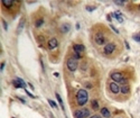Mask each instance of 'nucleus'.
Instances as JSON below:
<instances>
[{
    "mask_svg": "<svg viewBox=\"0 0 140 118\" xmlns=\"http://www.w3.org/2000/svg\"><path fill=\"white\" fill-rule=\"evenodd\" d=\"M2 23H4V29H7V27H8V26H7V23H6V21H2Z\"/></svg>",
    "mask_w": 140,
    "mask_h": 118,
    "instance_id": "nucleus-25",
    "label": "nucleus"
},
{
    "mask_svg": "<svg viewBox=\"0 0 140 118\" xmlns=\"http://www.w3.org/2000/svg\"><path fill=\"white\" fill-rule=\"evenodd\" d=\"M110 89H111V91L113 93H118L120 91V88H119V85L115 83V82H112V83L110 84Z\"/></svg>",
    "mask_w": 140,
    "mask_h": 118,
    "instance_id": "nucleus-9",
    "label": "nucleus"
},
{
    "mask_svg": "<svg viewBox=\"0 0 140 118\" xmlns=\"http://www.w3.org/2000/svg\"><path fill=\"white\" fill-rule=\"evenodd\" d=\"M24 24H25V19L22 18L20 21V24H19V26H18V33H20L21 30H22V27H24Z\"/></svg>",
    "mask_w": 140,
    "mask_h": 118,
    "instance_id": "nucleus-15",
    "label": "nucleus"
},
{
    "mask_svg": "<svg viewBox=\"0 0 140 118\" xmlns=\"http://www.w3.org/2000/svg\"><path fill=\"white\" fill-rule=\"evenodd\" d=\"M92 109L99 110V102H98V100H92Z\"/></svg>",
    "mask_w": 140,
    "mask_h": 118,
    "instance_id": "nucleus-13",
    "label": "nucleus"
},
{
    "mask_svg": "<svg viewBox=\"0 0 140 118\" xmlns=\"http://www.w3.org/2000/svg\"><path fill=\"white\" fill-rule=\"evenodd\" d=\"M75 118H86L90 116V110L86 109V108H83V109H79L75 111Z\"/></svg>",
    "mask_w": 140,
    "mask_h": 118,
    "instance_id": "nucleus-2",
    "label": "nucleus"
},
{
    "mask_svg": "<svg viewBox=\"0 0 140 118\" xmlns=\"http://www.w3.org/2000/svg\"><path fill=\"white\" fill-rule=\"evenodd\" d=\"M104 41H105V37L103 36V34H96V36H95V42L98 45H102V44H104Z\"/></svg>",
    "mask_w": 140,
    "mask_h": 118,
    "instance_id": "nucleus-5",
    "label": "nucleus"
},
{
    "mask_svg": "<svg viewBox=\"0 0 140 118\" xmlns=\"http://www.w3.org/2000/svg\"><path fill=\"white\" fill-rule=\"evenodd\" d=\"M126 82H127V80H126V79L123 78V79H122V80H121V81H120L119 83H121V84H124V83H126Z\"/></svg>",
    "mask_w": 140,
    "mask_h": 118,
    "instance_id": "nucleus-23",
    "label": "nucleus"
},
{
    "mask_svg": "<svg viewBox=\"0 0 140 118\" xmlns=\"http://www.w3.org/2000/svg\"><path fill=\"white\" fill-rule=\"evenodd\" d=\"M73 48H74V52H75V53H79V54L84 52V46L81 45V44H75V45L73 46Z\"/></svg>",
    "mask_w": 140,
    "mask_h": 118,
    "instance_id": "nucleus-8",
    "label": "nucleus"
},
{
    "mask_svg": "<svg viewBox=\"0 0 140 118\" xmlns=\"http://www.w3.org/2000/svg\"><path fill=\"white\" fill-rule=\"evenodd\" d=\"M2 5L6 6L7 8H9V7L13 6V1H10V0H2Z\"/></svg>",
    "mask_w": 140,
    "mask_h": 118,
    "instance_id": "nucleus-12",
    "label": "nucleus"
},
{
    "mask_svg": "<svg viewBox=\"0 0 140 118\" xmlns=\"http://www.w3.org/2000/svg\"><path fill=\"white\" fill-rule=\"evenodd\" d=\"M43 23H44V20H43V19H39V20H37V21H36V27H39V26L42 25Z\"/></svg>",
    "mask_w": 140,
    "mask_h": 118,
    "instance_id": "nucleus-21",
    "label": "nucleus"
},
{
    "mask_svg": "<svg viewBox=\"0 0 140 118\" xmlns=\"http://www.w3.org/2000/svg\"><path fill=\"white\" fill-rule=\"evenodd\" d=\"M57 45H58V42H57L56 38H52V39H49V42H48V46H49V48H55V47H57Z\"/></svg>",
    "mask_w": 140,
    "mask_h": 118,
    "instance_id": "nucleus-10",
    "label": "nucleus"
},
{
    "mask_svg": "<svg viewBox=\"0 0 140 118\" xmlns=\"http://www.w3.org/2000/svg\"><path fill=\"white\" fill-rule=\"evenodd\" d=\"M133 39H135V41H137V42H140V34H137V35H135V36H133Z\"/></svg>",
    "mask_w": 140,
    "mask_h": 118,
    "instance_id": "nucleus-20",
    "label": "nucleus"
},
{
    "mask_svg": "<svg viewBox=\"0 0 140 118\" xmlns=\"http://www.w3.org/2000/svg\"><path fill=\"white\" fill-rule=\"evenodd\" d=\"M70 27H71V26L68 25V24L63 25V26H62V32H63V33H67L68 30H70Z\"/></svg>",
    "mask_w": 140,
    "mask_h": 118,
    "instance_id": "nucleus-14",
    "label": "nucleus"
},
{
    "mask_svg": "<svg viewBox=\"0 0 140 118\" xmlns=\"http://www.w3.org/2000/svg\"><path fill=\"white\" fill-rule=\"evenodd\" d=\"M114 50H115V44H113V43H109V44H106L104 46V53L108 55L112 54Z\"/></svg>",
    "mask_w": 140,
    "mask_h": 118,
    "instance_id": "nucleus-4",
    "label": "nucleus"
},
{
    "mask_svg": "<svg viewBox=\"0 0 140 118\" xmlns=\"http://www.w3.org/2000/svg\"><path fill=\"white\" fill-rule=\"evenodd\" d=\"M67 67H68V70L70 71H72V72H74L75 70L77 69V60H75L74 57H71V59H68L67 60Z\"/></svg>",
    "mask_w": 140,
    "mask_h": 118,
    "instance_id": "nucleus-3",
    "label": "nucleus"
},
{
    "mask_svg": "<svg viewBox=\"0 0 140 118\" xmlns=\"http://www.w3.org/2000/svg\"><path fill=\"white\" fill-rule=\"evenodd\" d=\"M90 118H101V116H99V115H93V116H91Z\"/></svg>",
    "mask_w": 140,
    "mask_h": 118,
    "instance_id": "nucleus-24",
    "label": "nucleus"
},
{
    "mask_svg": "<svg viewBox=\"0 0 140 118\" xmlns=\"http://www.w3.org/2000/svg\"><path fill=\"white\" fill-rule=\"evenodd\" d=\"M74 59L75 60L81 59V54H79V53H74Z\"/></svg>",
    "mask_w": 140,
    "mask_h": 118,
    "instance_id": "nucleus-22",
    "label": "nucleus"
},
{
    "mask_svg": "<svg viewBox=\"0 0 140 118\" xmlns=\"http://www.w3.org/2000/svg\"><path fill=\"white\" fill-rule=\"evenodd\" d=\"M114 16H115V18L118 19V21H119V23H122V21H123V18L120 16V15H118V14H114Z\"/></svg>",
    "mask_w": 140,
    "mask_h": 118,
    "instance_id": "nucleus-18",
    "label": "nucleus"
},
{
    "mask_svg": "<svg viewBox=\"0 0 140 118\" xmlns=\"http://www.w3.org/2000/svg\"><path fill=\"white\" fill-rule=\"evenodd\" d=\"M56 98H57V100H58V102H60L61 107L64 109V104H63V100H62V98H61V96L58 94V93H56Z\"/></svg>",
    "mask_w": 140,
    "mask_h": 118,
    "instance_id": "nucleus-16",
    "label": "nucleus"
},
{
    "mask_svg": "<svg viewBox=\"0 0 140 118\" xmlns=\"http://www.w3.org/2000/svg\"><path fill=\"white\" fill-rule=\"evenodd\" d=\"M120 90H121V92H122V93H124V94H126V93L129 92V87H128V85H123L122 88L120 89Z\"/></svg>",
    "mask_w": 140,
    "mask_h": 118,
    "instance_id": "nucleus-17",
    "label": "nucleus"
},
{
    "mask_svg": "<svg viewBox=\"0 0 140 118\" xmlns=\"http://www.w3.org/2000/svg\"><path fill=\"white\" fill-rule=\"evenodd\" d=\"M101 114H102L103 117H105V118H110V116H111L110 111H109L108 108H102V109H101Z\"/></svg>",
    "mask_w": 140,
    "mask_h": 118,
    "instance_id": "nucleus-11",
    "label": "nucleus"
},
{
    "mask_svg": "<svg viewBox=\"0 0 140 118\" xmlns=\"http://www.w3.org/2000/svg\"><path fill=\"white\" fill-rule=\"evenodd\" d=\"M111 78H112V80H114L115 82H120V81L123 79L122 74L119 73V72H113V73L111 74Z\"/></svg>",
    "mask_w": 140,
    "mask_h": 118,
    "instance_id": "nucleus-7",
    "label": "nucleus"
},
{
    "mask_svg": "<svg viewBox=\"0 0 140 118\" xmlns=\"http://www.w3.org/2000/svg\"><path fill=\"white\" fill-rule=\"evenodd\" d=\"M48 102H49V105H51L52 107H53V108H57V105H56V104H55V102H54L53 100H51V99H48Z\"/></svg>",
    "mask_w": 140,
    "mask_h": 118,
    "instance_id": "nucleus-19",
    "label": "nucleus"
},
{
    "mask_svg": "<svg viewBox=\"0 0 140 118\" xmlns=\"http://www.w3.org/2000/svg\"><path fill=\"white\" fill-rule=\"evenodd\" d=\"M13 85L16 87V88H25L26 87V84H25V82L21 80V79H16V80H13Z\"/></svg>",
    "mask_w": 140,
    "mask_h": 118,
    "instance_id": "nucleus-6",
    "label": "nucleus"
},
{
    "mask_svg": "<svg viewBox=\"0 0 140 118\" xmlns=\"http://www.w3.org/2000/svg\"><path fill=\"white\" fill-rule=\"evenodd\" d=\"M76 100H77V104L80 106H83L88 102V92L86 90L84 89H81L79 90L76 93Z\"/></svg>",
    "mask_w": 140,
    "mask_h": 118,
    "instance_id": "nucleus-1",
    "label": "nucleus"
}]
</instances>
